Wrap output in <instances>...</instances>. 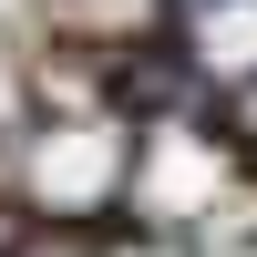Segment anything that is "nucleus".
<instances>
[{"mask_svg": "<svg viewBox=\"0 0 257 257\" xmlns=\"http://www.w3.org/2000/svg\"><path fill=\"white\" fill-rule=\"evenodd\" d=\"M226 134L257 155V82H237V93H226Z\"/></svg>", "mask_w": 257, "mask_h": 257, "instance_id": "nucleus-1", "label": "nucleus"}]
</instances>
